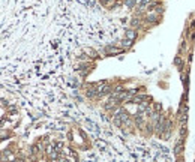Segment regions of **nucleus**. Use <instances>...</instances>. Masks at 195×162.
I'll return each instance as SVG.
<instances>
[{"label":"nucleus","mask_w":195,"mask_h":162,"mask_svg":"<svg viewBox=\"0 0 195 162\" xmlns=\"http://www.w3.org/2000/svg\"><path fill=\"white\" fill-rule=\"evenodd\" d=\"M105 53H107V54H120V53H123V48L116 47V45H108V47L105 48Z\"/></svg>","instance_id":"obj_2"},{"label":"nucleus","mask_w":195,"mask_h":162,"mask_svg":"<svg viewBox=\"0 0 195 162\" xmlns=\"http://www.w3.org/2000/svg\"><path fill=\"white\" fill-rule=\"evenodd\" d=\"M174 65H176V68H179V71L183 69V60H182L180 56H176V59H174Z\"/></svg>","instance_id":"obj_4"},{"label":"nucleus","mask_w":195,"mask_h":162,"mask_svg":"<svg viewBox=\"0 0 195 162\" xmlns=\"http://www.w3.org/2000/svg\"><path fill=\"white\" fill-rule=\"evenodd\" d=\"M114 3H116V0H101V5L105 8H113Z\"/></svg>","instance_id":"obj_5"},{"label":"nucleus","mask_w":195,"mask_h":162,"mask_svg":"<svg viewBox=\"0 0 195 162\" xmlns=\"http://www.w3.org/2000/svg\"><path fill=\"white\" fill-rule=\"evenodd\" d=\"M183 146H185V138H179L174 144V152H176V156H180L182 158V153H183Z\"/></svg>","instance_id":"obj_1"},{"label":"nucleus","mask_w":195,"mask_h":162,"mask_svg":"<svg viewBox=\"0 0 195 162\" xmlns=\"http://www.w3.org/2000/svg\"><path fill=\"white\" fill-rule=\"evenodd\" d=\"M131 24H132V29H135V30H137V29H138V27H140V24H141V21H140V20H138V18H134V20H132V23H131Z\"/></svg>","instance_id":"obj_9"},{"label":"nucleus","mask_w":195,"mask_h":162,"mask_svg":"<svg viewBox=\"0 0 195 162\" xmlns=\"http://www.w3.org/2000/svg\"><path fill=\"white\" fill-rule=\"evenodd\" d=\"M152 108H153V111H155V113H162V105H161L159 102L153 104V107H152Z\"/></svg>","instance_id":"obj_7"},{"label":"nucleus","mask_w":195,"mask_h":162,"mask_svg":"<svg viewBox=\"0 0 195 162\" xmlns=\"http://www.w3.org/2000/svg\"><path fill=\"white\" fill-rule=\"evenodd\" d=\"M86 53L89 54V57H92V59H96L98 57V53L95 51V50H92V48H87L86 50Z\"/></svg>","instance_id":"obj_8"},{"label":"nucleus","mask_w":195,"mask_h":162,"mask_svg":"<svg viewBox=\"0 0 195 162\" xmlns=\"http://www.w3.org/2000/svg\"><path fill=\"white\" fill-rule=\"evenodd\" d=\"M177 162H183V159H182V158H180V159H179V161H177Z\"/></svg>","instance_id":"obj_10"},{"label":"nucleus","mask_w":195,"mask_h":162,"mask_svg":"<svg viewBox=\"0 0 195 162\" xmlns=\"http://www.w3.org/2000/svg\"><path fill=\"white\" fill-rule=\"evenodd\" d=\"M186 134H188V126H186V125H180V137L185 138Z\"/></svg>","instance_id":"obj_6"},{"label":"nucleus","mask_w":195,"mask_h":162,"mask_svg":"<svg viewBox=\"0 0 195 162\" xmlns=\"http://www.w3.org/2000/svg\"><path fill=\"white\" fill-rule=\"evenodd\" d=\"M137 36H138V32H137L135 29H128L126 33H125V38L129 39V40H132V42L137 39Z\"/></svg>","instance_id":"obj_3"}]
</instances>
